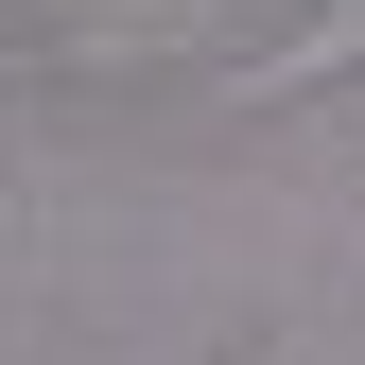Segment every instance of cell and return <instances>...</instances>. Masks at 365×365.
Listing matches in <instances>:
<instances>
[{
    "instance_id": "1",
    "label": "cell",
    "mask_w": 365,
    "mask_h": 365,
    "mask_svg": "<svg viewBox=\"0 0 365 365\" xmlns=\"http://www.w3.org/2000/svg\"><path fill=\"white\" fill-rule=\"evenodd\" d=\"M348 53H365V0H313V18H296V35H261L226 87H244V105H296V87H331Z\"/></svg>"
}]
</instances>
